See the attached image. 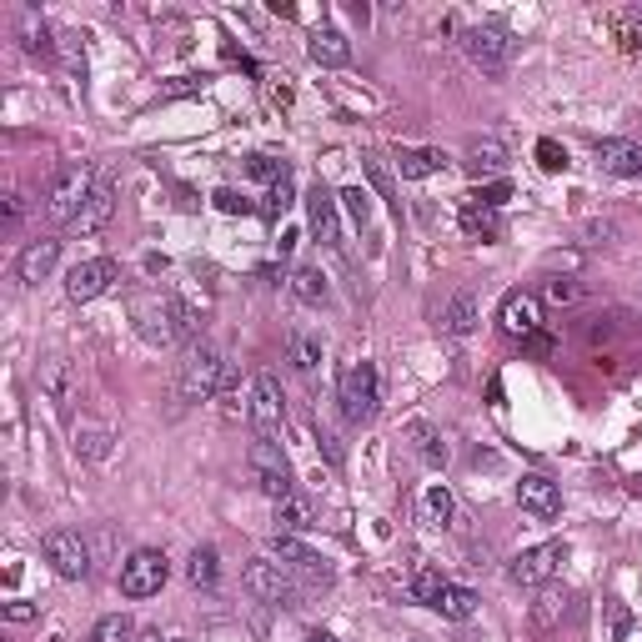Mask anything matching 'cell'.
Returning a JSON list of instances; mask_svg holds the SVG:
<instances>
[{"mask_svg":"<svg viewBox=\"0 0 642 642\" xmlns=\"http://www.w3.org/2000/svg\"><path fill=\"white\" fill-rule=\"evenodd\" d=\"M452 512H457V502H452V492L437 482V487H427V497H422V517L427 522H437V527H447L452 522Z\"/></svg>","mask_w":642,"mask_h":642,"instance_id":"obj_36","label":"cell"},{"mask_svg":"<svg viewBox=\"0 0 642 642\" xmlns=\"http://www.w3.org/2000/svg\"><path fill=\"white\" fill-rule=\"evenodd\" d=\"M497 321H502L507 337H522V342L537 337V332H542V296H532V291H507Z\"/></svg>","mask_w":642,"mask_h":642,"instance_id":"obj_14","label":"cell"},{"mask_svg":"<svg viewBox=\"0 0 642 642\" xmlns=\"http://www.w3.org/2000/svg\"><path fill=\"white\" fill-rule=\"evenodd\" d=\"M186 577H191V587H216V577H221L216 547H196V552L186 557Z\"/></svg>","mask_w":642,"mask_h":642,"instance_id":"obj_31","label":"cell"},{"mask_svg":"<svg viewBox=\"0 0 642 642\" xmlns=\"http://www.w3.org/2000/svg\"><path fill=\"white\" fill-rule=\"evenodd\" d=\"M512 196V186L507 181H487V186H472L467 191V201H477V206H492V211H502V201Z\"/></svg>","mask_w":642,"mask_h":642,"instance_id":"obj_40","label":"cell"},{"mask_svg":"<svg viewBox=\"0 0 642 642\" xmlns=\"http://www.w3.org/2000/svg\"><path fill=\"white\" fill-rule=\"evenodd\" d=\"M166 577H171V562H166V552H156V547H136V552L121 562V592H126V597H156V592L166 587Z\"/></svg>","mask_w":642,"mask_h":642,"instance_id":"obj_6","label":"cell"},{"mask_svg":"<svg viewBox=\"0 0 642 642\" xmlns=\"http://www.w3.org/2000/svg\"><path fill=\"white\" fill-rule=\"evenodd\" d=\"M306 56H311L316 66L337 71V66H352V41H347L337 26H316L311 41H306Z\"/></svg>","mask_w":642,"mask_h":642,"instance_id":"obj_19","label":"cell"},{"mask_svg":"<svg viewBox=\"0 0 642 642\" xmlns=\"http://www.w3.org/2000/svg\"><path fill=\"white\" fill-rule=\"evenodd\" d=\"M21 216H26V196H21V191H11V196H6V226L16 231V226H21Z\"/></svg>","mask_w":642,"mask_h":642,"instance_id":"obj_48","label":"cell"},{"mask_svg":"<svg viewBox=\"0 0 642 642\" xmlns=\"http://www.w3.org/2000/svg\"><path fill=\"white\" fill-rule=\"evenodd\" d=\"M442 587H447V582H442V572H432V567H417V572H412V597H417V602H427V607H432V602L442 597Z\"/></svg>","mask_w":642,"mask_h":642,"instance_id":"obj_38","label":"cell"},{"mask_svg":"<svg viewBox=\"0 0 642 642\" xmlns=\"http://www.w3.org/2000/svg\"><path fill=\"white\" fill-rule=\"evenodd\" d=\"M221 382H226V357H221V347L206 342V337L191 342L186 357H181V377H176L181 397H186V402H211V397H221Z\"/></svg>","mask_w":642,"mask_h":642,"instance_id":"obj_2","label":"cell"},{"mask_svg":"<svg viewBox=\"0 0 642 642\" xmlns=\"http://www.w3.org/2000/svg\"><path fill=\"white\" fill-rule=\"evenodd\" d=\"M271 557H276L281 567H291V572H306V577L321 572V557H316L306 542H296L291 532H276V537H271Z\"/></svg>","mask_w":642,"mask_h":642,"instance_id":"obj_24","label":"cell"},{"mask_svg":"<svg viewBox=\"0 0 642 642\" xmlns=\"http://www.w3.org/2000/svg\"><path fill=\"white\" fill-rule=\"evenodd\" d=\"M56 261H61V241H56V236H41V241H31V246L16 256V276H21L26 286H36V281H46V276L56 271Z\"/></svg>","mask_w":642,"mask_h":642,"instance_id":"obj_18","label":"cell"},{"mask_svg":"<svg viewBox=\"0 0 642 642\" xmlns=\"http://www.w3.org/2000/svg\"><path fill=\"white\" fill-rule=\"evenodd\" d=\"M337 402H342V417L352 427L372 422L377 417V402H382V382H377V367L372 362H352L337 382Z\"/></svg>","mask_w":642,"mask_h":642,"instance_id":"obj_3","label":"cell"},{"mask_svg":"<svg viewBox=\"0 0 642 642\" xmlns=\"http://www.w3.org/2000/svg\"><path fill=\"white\" fill-rule=\"evenodd\" d=\"M462 51H467L472 66H482L492 76L507 71V61H512V41H507L502 26H472V31H462Z\"/></svg>","mask_w":642,"mask_h":642,"instance_id":"obj_12","label":"cell"},{"mask_svg":"<svg viewBox=\"0 0 642 642\" xmlns=\"http://www.w3.org/2000/svg\"><path fill=\"white\" fill-rule=\"evenodd\" d=\"M306 221H311V231H316V241L327 246V251H342V201L327 191V186H311L306 191Z\"/></svg>","mask_w":642,"mask_h":642,"instance_id":"obj_13","label":"cell"},{"mask_svg":"<svg viewBox=\"0 0 642 642\" xmlns=\"http://www.w3.org/2000/svg\"><path fill=\"white\" fill-rule=\"evenodd\" d=\"M567 562V542H542V547H527L507 562V577L517 587H547L557 577V567Z\"/></svg>","mask_w":642,"mask_h":642,"instance_id":"obj_9","label":"cell"},{"mask_svg":"<svg viewBox=\"0 0 642 642\" xmlns=\"http://www.w3.org/2000/svg\"><path fill=\"white\" fill-rule=\"evenodd\" d=\"M442 166H447V156L432 151V146H397V176H402V181H427V176H437Z\"/></svg>","mask_w":642,"mask_h":642,"instance_id":"obj_23","label":"cell"},{"mask_svg":"<svg viewBox=\"0 0 642 642\" xmlns=\"http://www.w3.org/2000/svg\"><path fill=\"white\" fill-rule=\"evenodd\" d=\"M286 357H291L296 372H316V362H321V337L291 327V332H286Z\"/></svg>","mask_w":642,"mask_h":642,"instance_id":"obj_30","label":"cell"},{"mask_svg":"<svg viewBox=\"0 0 642 642\" xmlns=\"http://www.w3.org/2000/svg\"><path fill=\"white\" fill-rule=\"evenodd\" d=\"M517 502H522V512H532L537 522H552L557 512H562V492H557V482H547V477H522L517 482Z\"/></svg>","mask_w":642,"mask_h":642,"instance_id":"obj_16","label":"cell"},{"mask_svg":"<svg viewBox=\"0 0 642 642\" xmlns=\"http://www.w3.org/2000/svg\"><path fill=\"white\" fill-rule=\"evenodd\" d=\"M211 206H216V211H226V216H251V211H256V206H251L241 191H231V186L211 191Z\"/></svg>","mask_w":642,"mask_h":642,"instance_id":"obj_42","label":"cell"},{"mask_svg":"<svg viewBox=\"0 0 642 642\" xmlns=\"http://www.w3.org/2000/svg\"><path fill=\"white\" fill-rule=\"evenodd\" d=\"M201 86H206L201 76H176L171 86H161V96H166V101H176V96H196Z\"/></svg>","mask_w":642,"mask_h":642,"instance_id":"obj_47","label":"cell"},{"mask_svg":"<svg viewBox=\"0 0 642 642\" xmlns=\"http://www.w3.org/2000/svg\"><path fill=\"white\" fill-rule=\"evenodd\" d=\"M281 417H286V397H281V382L276 372H256L251 382V402H246V422L256 437H276L281 432Z\"/></svg>","mask_w":642,"mask_h":642,"instance_id":"obj_7","label":"cell"},{"mask_svg":"<svg viewBox=\"0 0 642 642\" xmlns=\"http://www.w3.org/2000/svg\"><path fill=\"white\" fill-rule=\"evenodd\" d=\"M291 201H296V181H291V176H281V181L266 191V206H261V211H266V216H281Z\"/></svg>","mask_w":642,"mask_h":642,"instance_id":"obj_41","label":"cell"},{"mask_svg":"<svg viewBox=\"0 0 642 642\" xmlns=\"http://www.w3.org/2000/svg\"><path fill=\"white\" fill-rule=\"evenodd\" d=\"M241 582H246V592H251L256 602H276V607H291V597H296L291 567H281L276 557H251V562H246V572H241Z\"/></svg>","mask_w":642,"mask_h":642,"instance_id":"obj_8","label":"cell"},{"mask_svg":"<svg viewBox=\"0 0 642 642\" xmlns=\"http://www.w3.org/2000/svg\"><path fill=\"white\" fill-rule=\"evenodd\" d=\"M86 642H136V627H131L126 612H106V617L86 632Z\"/></svg>","mask_w":642,"mask_h":642,"instance_id":"obj_33","label":"cell"},{"mask_svg":"<svg viewBox=\"0 0 642 642\" xmlns=\"http://www.w3.org/2000/svg\"><path fill=\"white\" fill-rule=\"evenodd\" d=\"M111 211H116V196H111V181L101 176V186H96V196L86 201V211L76 216V226H71V231H101V226L111 221Z\"/></svg>","mask_w":642,"mask_h":642,"instance_id":"obj_26","label":"cell"},{"mask_svg":"<svg viewBox=\"0 0 642 642\" xmlns=\"http://www.w3.org/2000/svg\"><path fill=\"white\" fill-rule=\"evenodd\" d=\"M542 296H547L552 306H572V301L582 296V286H577V281H567V276H552V281L542 286Z\"/></svg>","mask_w":642,"mask_h":642,"instance_id":"obj_44","label":"cell"},{"mask_svg":"<svg viewBox=\"0 0 642 642\" xmlns=\"http://www.w3.org/2000/svg\"><path fill=\"white\" fill-rule=\"evenodd\" d=\"M46 562L66 577V582H81V577H91V547H86V537L81 532H46Z\"/></svg>","mask_w":642,"mask_h":642,"instance_id":"obj_11","label":"cell"},{"mask_svg":"<svg viewBox=\"0 0 642 642\" xmlns=\"http://www.w3.org/2000/svg\"><path fill=\"white\" fill-rule=\"evenodd\" d=\"M587 236H592V241H612L617 226H612V221H587Z\"/></svg>","mask_w":642,"mask_h":642,"instance_id":"obj_50","label":"cell"},{"mask_svg":"<svg viewBox=\"0 0 642 642\" xmlns=\"http://www.w3.org/2000/svg\"><path fill=\"white\" fill-rule=\"evenodd\" d=\"M96 186H101L96 166H86V161L61 166V171L51 176V186H46V216H51L56 226H76V216L86 211V201L96 196Z\"/></svg>","mask_w":642,"mask_h":642,"instance_id":"obj_1","label":"cell"},{"mask_svg":"<svg viewBox=\"0 0 642 642\" xmlns=\"http://www.w3.org/2000/svg\"><path fill=\"white\" fill-rule=\"evenodd\" d=\"M131 321L146 347H176L181 337V316H176V296H136L131 301Z\"/></svg>","mask_w":642,"mask_h":642,"instance_id":"obj_4","label":"cell"},{"mask_svg":"<svg viewBox=\"0 0 642 642\" xmlns=\"http://www.w3.org/2000/svg\"><path fill=\"white\" fill-rule=\"evenodd\" d=\"M477 602H482V597H477L472 587H452V582H447L442 597H437L432 607H437L447 622H467V617H477Z\"/></svg>","mask_w":642,"mask_h":642,"instance_id":"obj_27","label":"cell"},{"mask_svg":"<svg viewBox=\"0 0 642 642\" xmlns=\"http://www.w3.org/2000/svg\"><path fill=\"white\" fill-rule=\"evenodd\" d=\"M36 382H41V392H46L56 407H71V402H76V387H81L66 357H46L41 372H36Z\"/></svg>","mask_w":642,"mask_h":642,"instance_id":"obj_20","label":"cell"},{"mask_svg":"<svg viewBox=\"0 0 642 642\" xmlns=\"http://www.w3.org/2000/svg\"><path fill=\"white\" fill-rule=\"evenodd\" d=\"M286 286H291V296H296L301 306H321V301H327V276H321L316 266H296Z\"/></svg>","mask_w":642,"mask_h":642,"instance_id":"obj_28","label":"cell"},{"mask_svg":"<svg viewBox=\"0 0 642 642\" xmlns=\"http://www.w3.org/2000/svg\"><path fill=\"white\" fill-rule=\"evenodd\" d=\"M311 527H316V512H311V502H306L301 492H291V497L276 502V532L301 537V532H311Z\"/></svg>","mask_w":642,"mask_h":642,"instance_id":"obj_25","label":"cell"},{"mask_svg":"<svg viewBox=\"0 0 642 642\" xmlns=\"http://www.w3.org/2000/svg\"><path fill=\"white\" fill-rule=\"evenodd\" d=\"M407 437L417 442V452H422L432 467H447V442L437 437V427H427V422H412V427H407Z\"/></svg>","mask_w":642,"mask_h":642,"instance_id":"obj_34","label":"cell"},{"mask_svg":"<svg viewBox=\"0 0 642 642\" xmlns=\"http://www.w3.org/2000/svg\"><path fill=\"white\" fill-rule=\"evenodd\" d=\"M6 617H11V622H31L36 607H31V602H6Z\"/></svg>","mask_w":642,"mask_h":642,"instance_id":"obj_51","label":"cell"},{"mask_svg":"<svg viewBox=\"0 0 642 642\" xmlns=\"http://www.w3.org/2000/svg\"><path fill=\"white\" fill-rule=\"evenodd\" d=\"M362 166H367V176H372V186L382 191V201H392V211H402V201H397V186H392V176L382 171V161H377V156H367Z\"/></svg>","mask_w":642,"mask_h":642,"instance_id":"obj_43","label":"cell"},{"mask_svg":"<svg viewBox=\"0 0 642 642\" xmlns=\"http://www.w3.org/2000/svg\"><path fill=\"white\" fill-rule=\"evenodd\" d=\"M592 161L607 176H642V146H632V141H597Z\"/></svg>","mask_w":642,"mask_h":642,"instance_id":"obj_21","label":"cell"},{"mask_svg":"<svg viewBox=\"0 0 642 642\" xmlns=\"http://www.w3.org/2000/svg\"><path fill=\"white\" fill-rule=\"evenodd\" d=\"M457 216H462V231H467V236H482V241H492V236L502 231V216H497L492 206H477V201H467V196H462V211H457Z\"/></svg>","mask_w":642,"mask_h":642,"instance_id":"obj_29","label":"cell"},{"mask_svg":"<svg viewBox=\"0 0 642 642\" xmlns=\"http://www.w3.org/2000/svg\"><path fill=\"white\" fill-rule=\"evenodd\" d=\"M477 321H482V301H477V291H457V296L442 306V332H452V337L477 332Z\"/></svg>","mask_w":642,"mask_h":642,"instance_id":"obj_22","label":"cell"},{"mask_svg":"<svg viewBox=\"0 0 642 642\" xmlns=\"http://www.w3.org/2000/svg\"><path fill=\"white\" fill-rule=\"evenodd\" d=\"M537 166H542V171H567V151H562L552 136H542V141H537Z\"/></svg>","mask_w":642,"mask_h":642,"instance_id":"obj_45","label":"cell"},{"mask_svg":"<svg viewBox=\"0 0 642 642\" xmlns=\"http://www.w3.org/2000/svg\"><path fill=\"white\" fill-rule=\"evenodd\" d=\"M612 41L627 56H642V11H617L612 16Z\"/></svg>","mask_w":642,"mask_h":642,"instance_id":"obj_32","label":"cell"},{"mask_svg":"<svg viewBox=\"0 0 642 642\" xmlns=\"http://www.w3.org/2000/svg\"><path fill=\"white\" fill-rule=\"evenodd\" d=\"M26 51H31V56H51V51H56V46H51V26L36 21V16H26Z\"/></svg>","mask_w":642,"mask_h":642,"instance_id":"obj_39","label":"cell"},{"mask_svg":"<svg viewBox=\"0 0 642 642\" xmlns=\"http://www.w3.org/2000/svg\"><path fill=\"white\" fill-rule=\"evenodd\" d=\"M246 171H251L256 181H271V186H276L281 176H291V171H286L281 161H271V156H246Z\"/></svg>","mask_w":642,"mask_h":642,"instance_id":"obj_46","label":"cell"},{"mask_svg":"<svg viewBox=\"0 0 642 642\" xmlns=\"http://www.w3.org/2000/svg\"><path fill=\"white\" fill-rule=\"evenodd\" d=\"M337 201H342V211H347L357 226H367V221H372V196H367L362 186H347V191H337Z\"/></svg>","mask_w":642,"mask_h":642,"instance_id":"obj_37","label":"cell"},{"mask_svg":"<svg viewBox=\"0 0 642 642\" xmlns=\"http://www.w3.org/2000/svg\"><path fill=\"white\" fill-rule=\"evenodd\" d=\"M271 106H291V86H286V76H271Z\"/></svg>","mask_w":642,"mask_h":642,"instance_id":"obj_49","label":"cell"},{"mask_svg":"<svg viewBox=\"0 0 642 642\" xmlns=\"http://www.w3.org/2000/svg\"><path fill=\"white\" fill-rule=\"evenodd\" d=\"M116 281H121V266H116L111 256H91V261H76V266L66 271V296H71V301H96V296H106Z\"/></svg>","mask_w":642,"mask_h":642,"instance_id":"obj_10","label":"cell"},{"mask_svg":"<svg viewBox=\"0 0 642 642\" xmlns=\"http://www.w3.org/2000/svg\"><path fill=\"white\" fill-rule=\"evenodd\" d=\"M246 462H251V482H256L271 502H281V497L296 492V487H291V462H286V452H281L276 437H256L251 452H246Z\"/></svg>","mask_w":642,"mask_h":642,"instance_id":"obj_5","label":"cell"},{"mask_svg":"<svg viewBox=\"0 0 642 642\" xmlns=\"http://www.w3.org/2000/svg\"><path fill=\"white\" fill-rule=\"evenodd\" d=\"M562 607H567V592H557V587H542V597L532 602V627H557V617H562Z\"/></svg>","mask_w":642,"mask_h":642,"instance_id":"obj_35","label":"cell"},{"mask_svg":"<svg viewBox=\"0 0 642 642\" xmlns=\"http://www.w3.org/2000/svg\"><path fill=\"white\" fill-rule=\"evenodd\" d=\"M136 642H171V637H161V632L151 627V632H136Z\"/></svg>","mask_w":642,"mask_h":642,"instance_id":"obj_52","label":"cell"},{"mask_svg":"<svg viewBox=\"0 0 642 642\" xmlns=\"http://www.w3.org/2000/svg\"><path fill=\"white\" fill-rule=\"evenodd\" d=\"M306 642H337V637H332V632H311Z\"/></svg>","mask_w":642,"mask_h":642,"instance_id":"obj_53","label":"cell"},{"mask_svg":"<svg viewBox=\"0 0 642 642\" xmlns=\"http://www.w3.org/2000/svg\"><path fill=\"white\" fill-rule=\"evenodd\" d=\"M71 447H76V457H86V462H106V457L116 452V432H111L106 422L76 417V422H71Z\"/></svg>","mask_w":642,"mask_h":642,"instance_id":"obj_15","label":"cell"},{"mask_svg":"<svg viewBox=\"0 0 642 642\" xmlns=\"http://www.w3.org/2000/svg\"><path fill=\"white\" fill-rule=\"evenodd\" d=\"M462 166H467V176L492 181V176H502V171H507V146H502L497 136H477V141H467Z\"/></svg>","mask_w":642,"mask_h":642,"instance_id":"obj_17","label":"cell"}]
</instances>
